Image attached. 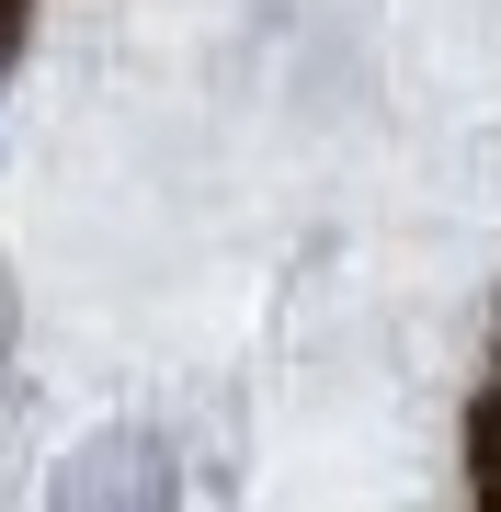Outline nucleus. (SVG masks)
<instances>
[{"instance_id": "1", "label": "nucleus", "mask_w": 501, "mask_h": 512, "mask_svg": "<svg viewBox=\"0 0 501 512\" xmlns=\"http://www.w3.org/2000/svg\"><path fill=\"white\" fill-rule=\"evenodd\" d=\"M46 512H183V478H171L160 433H92L69 467H57Z\"/></svg>"}]
</instances>
